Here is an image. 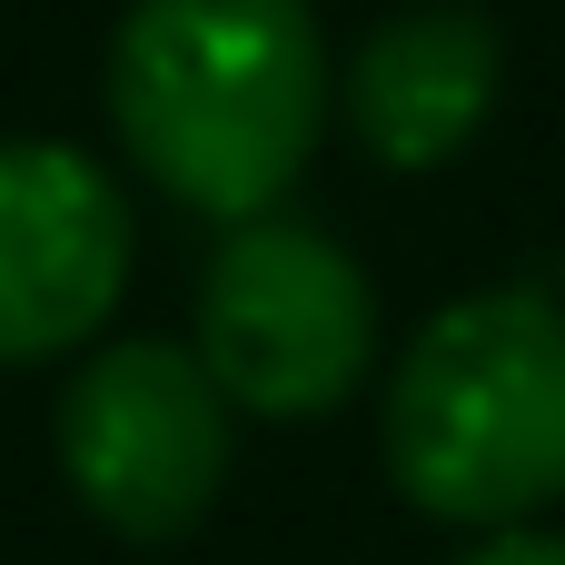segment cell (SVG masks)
<instances>
[{
  "label": "cell",
  "mask_w": 565,
  "mask_h": 565,
  "mask_svg": "<svg viewBox=\"0 0 565 565\" xmlns=\"http://www.w3.org/2000/svg\"><path fill=\"white\" fill-rule=\"evenodd\" d=\"M109 119L199 218H268L328 129V30L308 0H129Z\"/></svg>",
  "instance_id": "cell-1"
},
{
  "label": "cell",
  "mask_w": 565,
  "mask_h": 565,
  "mask_svg": "<svg viewBox=\"0 0 565 565\" xmlns=\"http://www.w3.org/2000/svg\"><path fill=\"white\" fill-rule=\"evenodd\" d=\"M387 477L437 526H526L565 497V308L487 288L437 308L387 377Z\"/></svg>",
  "instance_id": "cell-2"
},
{
  "label": "cell",
  "mask_w": 565,
  "mask_h": 565,
  "mask_svg": "<svg viewBox=\"0 0 565 565\" xmlns=\"http://www.w3.org/2000/svg\"><path fill=\"white\" fill-rule=\"evenodd\" d=\"M377 358L367 268L308 218H238L199 278V367L248 417H328Z\"/></svg>",
  "instance_id": "cell-3"
},
{
  "label": "cell",
  "mask_w": 565,
  "mask_h": 565,
  "mask_svg": "<svg viewBox=\"0 0 565 565\" xmlns=\"http://www.w3.org/2000/svg\"><path fill=\"white\" fill-rule=\"evenodd\" d=\"M228 417L199 348L119 338L60 387V477L109 536L169 546L228 487Z\"/></svg>",
  "instance_id": "cell-4"
},
{
  "label": "cell",
  "mask_w": 565,
  "mask_h": 565,
  "mask_svg": "<svg viewBox=\"0 0 565 565\" xmlns=\"http://www.w3.org/2000/svg\"><path fill=\"white\" fill-rule=\"evenodd\" d=\"M129 288V199L70 139H0V367L89 348Z\"/></svg>",
  "instance_id": "cell-5"
},
{
  "label": "cell",
  "mask_w": 565,
  "mask_h": 565,
  "mask_svg": "<svg viewBox=\"0 0 565 565\" xmlns=\"http://www.w3.org/2000/svg\"><path fill=\"white\" fill-rule=\"evenodd\" d=\"M497 60L507 50H497V30L477 10H457V0L407 10L348 60V129L387 169H437L497 109Z\"/></svg>",
  "instance_id": "cell-6"
},
{
  "label": "cell",
  "mask_w": 565,
  "mask_h": 565,
  "mask_svg": "<svg viewBox=\"0 0 565 565\" xmlns=\"http://www.w3.org/2000/svg\"><path fill=\"white\" fill-rule=\"evenodd\" d=\"M457 565H565V536H546V526H497L487 546H467Z\"/></svg>",
  "instance_id": "cell-7"
}]
</instances>
